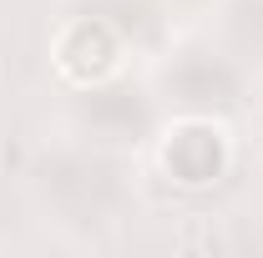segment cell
<instances>
[{"label": "cell", "mask_w": 263, "mask_h": 258, "mask_svg": "<svg viewBox=\"0 0 263 258\" xmlns=\"http://www.w3.org/2000/svg\"><path fill=\"white\" fill-rule=\"evenodd\" d=\"M51 61L71 86H101L117 66H122V41L117 31L97 15H76L66 21L51 41Z\"/></svg>", "instance_id": "6da1fadb"}, {"label": "cell", "mask_w": 263, "mask_h": 258, "mask_svg": "<svg viewBox=\"0 0 263 258\" xmlns=\"http://www.w3.org/2000/svg\"><path fill=\"white\" fill-rule=\"evenodd\" d=\"M162 167L177 188H208L228 167V137L213 122H177L162 137Z\"/></svg>", "instance_id": "7a4b0ae2"}]
</instances>
